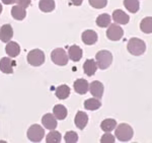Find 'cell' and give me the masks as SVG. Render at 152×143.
<instances>
[{"label":"cell","instance_id":"30bf717a","mask_svg":"<svg viewBox=\"0 0 152 143\" xmlns=\"http://www.w3.org/2000/svg\"><path fill=\"white\" fill-rule=\"evenodd\" d=\"M42 124L43 126L48 130H54L57 127V119L55 118V116L48 113L45 116H43L42 118Z\"/></svg>","mask_w":152,"mask_h":143},{"label":"cell","instance_id":"7402d4cb","mask_svg":"<svg viewBox=\"0 0 152 143\" xmlns=\"http://www.w3.org/2000/svg\"><path fill=\"white\" fill-rule=\"evenodd\" d=\"M140 29L145 34L152 33V16H147L140 23Z\"/></svg>","mask_w":152,"mask_h":143},{"label":"cell","instance_id":"5bb4252c","mask_svg":"<svg viewBox=\"0 0 152 143\" xmlns=\"http://www.w3.org/2000/svg\"><path fill=\"white\" fill-rule=\"evenodd\" d=\"M73 87H74V90L79 95H85L88 89H89V84L85 79L83 78H80V79H77L74 81V84H73Z\"/></svg>","mask_w":152,"mask_h":143},{"label":"cell","instance_id":"9a60e30c","mask_svg":"<svg viewBox=\"0 0 152 143\" xmlns=\"http://www.w3.org/2000/svg\"><path fill=\"white\" fill-rule=\"evenodd\" d=\"M74 122H75L76 127H77L78 129L83 130L85 127H86L87 122H88L87 114H86V113H84V112H81V111L77 112V114H76V116H75Z\"/></svg>","mask_w":152,"mask_h":143},{"label":"cell","instance_id":"83f0119b","mask_svg":"<svg viewBox=\"0 0 152 143\" xmlns=\"http://www.w3.org/2000/svg\"><path fill=\"white\" fill-rule=\"evenodd\" d=\"M61 134L58 131L52 130L46 137V142L47 143H60L61 142Z\"/></svg>","mask_w":152,"mask_h":143},{"label":"cell","instance_id":"8fae6325","mask_svg":"<svg viewBox=\"0 0 152 143\" xmlns=\"http://www.w3.org/2000/svg\"><path fill=\"white\" fill-rule=\"evenodd\" d=\"M81 39L85 45H94L97 42V34L92 29H87V31H84L82 33Z\"/></svg>","mask_w":152,"mask_h":143},{"label":"cell","instance_id":"d4e9b609","mask_svg":"<svg viewBox=\"0 0 152 143\" xmlns=\"http://www.w3.org/2000/svg\"><path fill=\"white\" fill-rule=\"evenodd\" d=\"M111 16L107 13H102L97 16L95 23H96V24L99 28H107V26H109L111 24Z\"/></svg>","mask_w":152,"mask_h":143},{"label":"cell","instance_id":"4dcf8cb0","mask_svg":"<svg viewBox=\"0 0 152 143\" xmlns=\"http://www.w3.org/2000/svg\"><path fill=\"white\" fill-rule=\"evenodd\" d=\"M102 143H114L115 142V136H113L111 133L107 132L104 135H102V139H100Z\"/></svg>","mask_w":152,"mask_h":143},{"label":"cell","instance_id":"7a4b0ae2","mask_svg":"<svg viewBox=\"0 0 152 143\" xmlns=\"http://www.w3.org/2000/svg\"><path fill=\"white\" fill-rule=\"evenodd\" d=\"M128 51L130 54L134 56H141L146 51V45L143 40L139 38H132L130 39L127 45Z\"/></svg>","mask_w":152,"mask_h":143},{"label":"cell","instance_id":"cb8c5ba5","mask_svg":"<svg viewBox=\"0 0 152 143\" xmlns=\"http://www.w3.org/2000/svg\"><path fill=\"white\" fill-rule=\"evenodd\" d=\"M102 107V103L97 98H88L84 102V108L88 111H96Z\"/></svg>","mask_w":152,"mask_h":143},{"label":"cell","instance_id":"7c38bea8","mask_svg":"<svg viewBox=\"0 0 152 143\" xmlns=\"http://www.w3.org/2000/svg\"><path fill=\"white\" fill-rule=\"evenodd\" d=\"M112 18L114 19L115 23L119 24H127L130 21V17L128 14L123 10H121V9H117V10L113 12Z\"/></svg>","mask_w":152,"mask_h":143},{"label":"cell","instance_id":"ba28073f","mask_svg":"<svg viewBox=\"0 0 152 143\" xmlns=\"http://www.w3.org/2000/svg\"><path fill=\"white\" fill-rule=\"evenodd\" d=\"M104 84H102L100 81H92L89 85V92L96 98H102V95H104Z\"/></svg>","mask_w":152,"mask_h":143},{"label":"cell","instance_id":"3957f363","mask_svg":"<svg viewBox=\"0 0 152 143\" xmlns=\"http://www.w3.org/2000/svg\"><path fill=\"white\" fill-rule=\"evenodd\" d=\"M95 59H96L97 68L104 70V69L109 68L113 62V55L110 51L102 50L95 55Z\"/></svg>","mask_w":152,"mask_h":143},{"label":"cell","instance_id":"d6a6232c","mask_svg":"<svg viewBox=\"0 0 152 143\" xmlns=\"http://www.w3.org/2000/svg\"><path fill=\"white\" fill-rule=\"evenodd\" d=\"M82 1L83 0H71V2L73 3V5H75V6H80L82 4Z\"/></svg>","mask_w":152,"mask_h":143},{"label":"cell","instance_id":"44dd1931","mask_svg":"<svg viewBox=\"0 0 152 143\" xmlns=\"http://www.w3.org/2000/svg\"><path fill=\"white\" fill-rule=\"evenodd\" d=\"M53 115L56 119L64 120L67 117V109L63 105H56L53 109Z\"/></svg>","mask_w":152,"mask_h":143},{"label":"cell","instance_id":"2e32d148","mask_svg":"<svg viewBox=\"0 0 152 143\" xmlns=\"http://www.w3.org/2000/svg\"><path fill=\"white\" fill-rule=\"evenodd\" d=\"M68 57L74 62H78L82 58V49L77 45H73L68 49Z\"/></svg>","mask_w":152,"mask_h":143},{"label":"cell","instance_id":"ac0fdd59","mask_svg":"<svg viewBox=\"0 0 152 143\" xmlns=\"http://www.w3.org/2000/svg\"><path fill=\"white\" fill-rule=\"evenodd\" d=\"M6 54L11 58H14L19 55L20 53V47L16 42H8V44L5 47Z\"/></svg>","mask_w":152,"mask_h":143},{"label":"cell","instance_id":"1f68e13d","mask_svg":"<svg viewBox=\"0 0 152 143\" xmlns=\"http://www.w3.org/2000/svg\"><path fill=\"white\" fill-rule=\"evenodd\" d=\"M15 2L18 3V5H20L23 8H26L31 5V0H15Z\"/></svg>","mask_w":152,"mask_h":143},{"label":"cell","instance_id":"484cf974","mask_svg":"<svg viewBox=\"0 0 152 143\" xmlns=\"http://www.w3.org/2000/svg\"><path fill=\"white\" fill-rule=\"evenodd\" d=\"M117 126V122L114 119H105L100 124V128H102V131L104 132H111L116 128Z\"/></svg>","mask_w":152,"mask_h":143},{"label":"cell","instance_id":"52a82bcc","mask_svg":"<svg viewBox=\"0 0 152 143\" xmlns=\"http://www.w3.org/2000/svg\"><path fill=\"white\" fill-rule=\"evenodd\" d=\"M124 31L121 26H119L116 23H111L109 26V29L107 31V37L111 41H119L123 38Z\"/></svg>","mask_w":152,"mask_h":143},{"label":"cell","instance_id":"e575fe53","mask_svg":"<svg viewBox=\"0 0 152 143\" xmlns=\"http://www.w3.org/2000/svg\"><path fill=\"white\" fill-rule=\"evenodd\" d=\"M1 12H2V4L0 3V14H1Z\"/></svg>","mask_w":152,"mask_h":143},{"label":"cell","instance_id":"e0dca14e","mask_svg":"<svg viewBox=\"0 0 152 143\" xmlns=\"http://www.w3.org/2000/svg\"><path fill=\"white\" fill-rule=\"evenodd\" d=\"M83 70L84 73L88 76H92L95 74L97 70V64L94 59H87L83 64Z\"/></svg>","mask_w":152,"mask_h":143},{"label":"cell","instance_id":"ffe728a7","mask_svg":"<svg viewBox=\"0 0 152 143\" xmlns=\"http://www.w3.org/2000/svg\"><path fill=\"white\" fill-rule=\"evenodd\" d=\"M11 15L13 18H15L16 21H23V19L26 15V8L21 7L20 5H15L12 7L11 9Z\"/></svg>","mask_w":152,"mask_h":143},{"label":"cell","instance_id":"8992f818","mask_svg":"<svg viewBox=\"0 0 152 143\" xmlns=\"http://www.w3.org/2000/svg\"><path fill=\"white\" fill-rule=\"evenodd\" d=\"M45 136V130L40 125H31L28 130V138L31 142H40Z\"/></svg>","mask_w":152,"mask_h":143},{"label":"cell","instance_id":"4316f807","mask_svg":"<svg viewBox=\"0 0 152 143\" xmlns=\"http://www.w3.org/2000/svg\"><path fill=\"white\" fill-rule=\"evenodd\" d=\"M124 6L127 8V10H129L132 13H136L139 10V4L138 0H124Z\"/></svg>","mask_w":152,"mask_h":143},{"label":"cell","instance_id":"6da1fadb","mask_svg":"<svg viewBox=\"0 0 152 143\" xmlns=\"http://www.w3.org/2000/svg\"><path fill=\"white\" fill-rule=\"evenodd\" d=\"M115 135H116L118 140H120V141L128 142L133 138V135H134L133 128L130 126V125L126 124V123H122V124H120L119 126L116 128Z\"/></svg>","mask_w":152,"mask_h":143},{"label":"cell","instance_id":"836d02e7","mask_svg":"<svg viewBox=\"0 0 152 143\" xmlns=\"http://www.w3.org/2000/svg\"><path fill=\"white\" fill-rule=\"evenodd\" d=\"M2 3L6 4V5H9V4H13L15 3V0H1Z\"/></svg>","mask_w":152,"mask_h":143},{"label":"cell","instance_id":"d6986e66","mask_svg":"<svg viewBox=\"0 0 152 143\" xmlns=\"http://www.w3.org/2000/svg\"><path fill=\"white\" fill-rule=\"evenodd\" d=\"M55 95L59 100H66L70 95V87L68 85L62 84L56 88Z\"/></svg>","mask_w":152,"mask_h":143},{"label":"cell","instance_id":"f1b7e54d","mask_svg":"<svg viewBox=\"0 0 152 143\" xmlns=\"http://www.w3.org/2000/svg\"><path fill=\"white\" fill-rule=\"evenodd\" d=\"M64 139L66 143H76L78 141V135L74 131H68L65 134Z\"/></svg>","mask_w":152,"mask_h":143},{"label":"cell","instance_id":"9c48e42d","mask_svg":"<svg viewBox=\"0 0 152 143\" xmlns=\"http://www.w3.org/2000/svg\"><path fill=\"white\" fill-rule=\"evenodd\" d=\"M13 37V29L10 24H4L0 28V40L3 43H8Z\"/></svg>","mask_w":152,"mask_h":143},{"label":"cell","instance_id":"603a6c76","mask_svg":"<svg viewBox=\"0 0 152 143\" xmlns=\"http://www.w3.org/2000/svg\"><path fill=\"white\" fill-rule=\"evenodd\" d=\"M39 7L43 12H51L55 9V1L54 0H41Z\"/></svg>","mask_w":152,"mask_h":143},{"label":"cell","instance_id":"f546056e","mask_svg":"<svg viewBox=\"0 0 152 143\" xmlns=\"http://www.w3.org/2000/svg\"><path fill=\"white\" fill-rule=\"evenodd\" d=\"M88 2H89L90 6L96 9L104 8L107 4V0H88Z\"/></svg>","mask_w":152,"mask_h":143},{"label":"cell","instance_id":"4fadbf2b","mask_svg":"<svg viewBox=\"0 0 152 143\" xmlns=\"http://www.w3.org/2000/svg\"><path fill=\"white\" fill-rule=\"evenodd\" d=\"M13 65L14 62L8 57H3L0 60V71L6 74H11L13 73Z\"/></svg>","mask_w":152,"mask_h":143},{"label":"cell","instance_id":"277c9868","mask_svg":"<svg viewBox=\"0 0 152 143\" xmlns=\"http://www.w3.org/2000/svg\"><path fill=\"white\" fill-rule=\"evenodd\" d=\"M28 62L31 66H41L45 63V54L40 49H34L28 54Z\"/></svg>","mask_w":152,"mask_h":143},{"label":"cell","instance_id":"5b68a950","mask_svg":"<svg viewBox=\"0 0 152 143\" xmlns=\"http://www.w3.org/2000/svg\"><path fill=\"white\" fill-rule=\"evenodd\" d=\"M51 59H52L53 63H55L56 65L59 66H65L67 65L69 57L67 56V53L64 49L62 48H57L51 53Z\"/></svg>","mask_w":152,"mask_h":143}]
</instances>
